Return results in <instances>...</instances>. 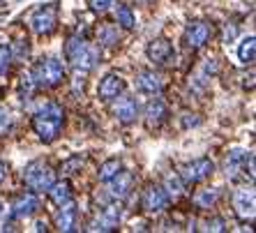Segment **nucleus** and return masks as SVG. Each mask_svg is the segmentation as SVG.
Returning <instances> with one entry per match:
<instances>
[{"instance_id": "f257e3e1", "label": "nucleus", "mask_w": 256, "mask_h": 233, "mask_svg": "<svg viewBox=\"0 0 256 233\" xmlns=\"http://www.w3.org/2000/svg\"><path fill=\"white\" fill-rule=\"evenodd\" d=\"M62 122H65V111H62V106L56 102H48L35 114L32 127H35L37 136L42 138L44 144H51V141L58 136Z\"/></svg>"}, {"instance_id": "f03ea898", "label": "nucleus", "mask_w": 256, "mask_h": 233, "mask_svg": "<svg viewBox=\"0 0 256 233\" xmlns=\"http://www.w3.org/2000/svg\"><path fill=\"white\" fill-rule=\"evenodd\" d=\"M65 51H67V58H70L72 67L76 72H90L97 65V60H100V48L90 46L84 37H78V35L70 37Z\"/></svg>"}, {"instance_id": "7ed1b4c3", "label": "nucleus", "mask_w": 256, "mask_h": 233, "mask_svg": "<svg viewBox=\"0 0 256 233\" xmlns=\"http://www.w3.org/2000/svg\"><path fill=\"white\" fill-rule=\"evenodd\" d=\"M24 180L32 192H48V187L56 182V174L46 162L35 160L24 168Z\"/></svg>"}, {"instance_id": "20e7f679", "label": "nucleus", "mask_w": 256, "mask_h": 233, "mask_svg": "<svg viewBox=\"0 0 256 233\" xmlns=\"http://www.w3.org/2000/svg\"><path fill=\"white\" fill-rule=\"evenodd\" d=\"M247 168H250V176L254 178V155L250 150H231L224 162V171H226L228 180H240L242 176H247Z\"/></svg>"}, {"instance_id": "39448f33", "label": "nucleus", "mask_w": 256, "mask_h": 233, "mask_svg": "<svg viewBox=\"0 0 256 233\" xmlns=\"http://www.w3.org/2000/svg\"><path fill=\"white\" fill-rule=\"evenodd\" d=\"M32 78H35L37 86L56 88V86L65 78V67H62V62H60L58 58H46V60H42V62L35 67Z\"/></svg>"}, {"instance_id": "423d86ee", "label": "nucleus", "mask_w": 256, "mask_h": 233, "mask_svg": "<svg viewBox=\"0 0 256 233\" xmlns=\"http://www.w3.org/2000/svg\"><path fill=\"white\" fill-rule=\"evenodd\" d=\"M212 174H214L212 160L201 157V160H194L180 168V180H182V182H201V180H206Z\"/></svg>"}, {"instance_id": "0eeeda50", "label": "nucleus", "mask_w": 256, "mask_h": 233, "mask_svg": "<svg viewBox=\"0 0 256 233\" xmlns=\"http://www.w3.org/2000/svg\"><path fill=\"white\" fill-rule=\"evenodd\" d=\"M56 21H58L56 5H44L40 10H35V14L30 16V28L35 30L37 35H48L56 28Z\"/></svg>"}, {"instance_id": "6e6552de", "label": "nucleus", "mask_w": 256, "mask_h": 233, "mask_svg": "<svg viewBox=\"0 0 256 233\" xmlns=\"http://www.w3.org/2000/svg\"><path fill=\"white\" fill-rule=\"evenodd\" d=\"M254 208H256V194L254 187H240L233 194V210L240 220H252L254 217Z\"/></svg>"}, {"instance_id": "1a4fd4ad", "label": "nucleus", "mask_w": 256, "mask_h": 233, "mask_svg": "<svg viewBox=\"0 0 256 233\" xmlns=\"http://www.w3.org/2000/svg\"><path fill=\"white\" fill-rule=\"evenodd\" d=\"M120 204H111L102 210L95 220L90 222V231H116L120 224Z\"/></svg>"}, {"instance_id": "9d476101", "label": "nucleus", "mask_w": 256, "mask_h": 233, "mask_svg": "<svg viewBox=\"0 0 256 233\" xmlns=\"http://www.w3.org/2000/svg\"><path fill=\"white\" fill-rule=\"evenodd\" d=\"M146 54H148V58L155 65H166V62H171L176 58V48H173V44L168 42L166 37H157V40H152L148 44Z\"/></svg>"}, {"instance_id": "9b49d317", "label": "nucleus", "mask_w": 256, "mask_h": 233, "mask_svg": "<svg viewBox=\"0 0 256 233\" xmlns=\"http://www.w3.org/2000/svg\"><path fill=\"white\" fill-rule=\"evenodd\" d=\"M141 204H143V210H146V212H162V210L166 208V204H168V196H166V192L162 190V187L148 185L146 187V192H143Z\"/></svg>"}, {"instance_id": "f8f14e48", "label": "nucleus", "mask_w": 256, "mask_h": 233, "mask_svg": "<svg viewBox=\"0 0 256 233\" xmlns=\"http://www.w3.org/2000/svg\"><path fill=\"white\" fill-rule=\"evenodd\" d=\"M210 35H212V28L206 21H194L185 30V42L190 48H201L210 40Z\"/></svg>"}, {"instance_id": "ddd939ff", "label": "nucleus", "mask_w": 256, "mask_h": 233, "mask_svg": "<svg viewBox=\"0 0 256 233\" xmlns=\"http://www.w3.org/2000/svg\"><path fill=\"white\" fill-rule=\"evenodd\" d=\"M134 84H136V88L141 90V92H146V95H160L162 88H164L162 76L157 72H152V70H141V72L136 74V78H134Z\"/></svg>"}, {"instance_id": "4468645a", "label": "nucleus", "mask_w": 256, "mask_h": 233, "mask_svg": "<svg viewBox=\"0 0 256 233\" xmlns=\"http://www.w3.org/2000/svg\"><path fill=\"white\" fill-rule=\"evenodd\" d=\"M37 208H40V201H37V192H24L21 196L12 204V215L24 220V217L35 215Z\"/></svg>"}, {"instance_id": "2eb2a0df", "label": "nucleus", "mask_w": 256, "mask_h": 233, "mask_svg": "<svg viewBox=\"0 0 256 233\" xmlns=\"http://www.w3.org/2000/svg\"><path fill=\"white\" fill-rule=\"evenodd\" d=\"M114 116L120 120V122H134L136 120V116H138V104H136V100L134 97H127V95H122L118 100V102L114 104Z\"/></svg>"}, {"instance_id": "dca6fc26", "label": "nucleus", "mask_w": 256, "mask_h": 233, "mask_svg": "<svg viewBox=\"0 0 256 233\" xmlns=\"http://www.w3.org/2000/svg\"><path fill=\"white\" fill-rule=\"evenodd\" d=\"M108 182H111V187H108V194H111V196H114V198H125L127 194L132 192L134 176H132L130 171H122V168H120L118 174L108 180Z\"/></svg>"}, {"instance_id": "f3484780", "label": "nucleus", "mask_w": 256, "mask_h": 233, "mask_svg": "<svg viewBox=\"0 0 256 233\" xmlns=\"http://www.w3.org/2000/svg\"><path fill=\"white\" fill-rule=\"evenodd\" d=\"M56 224H58L60 231H76V206L74 201H65L60 204V210L56 215Z\"/></svg>"}, {"instance_id": "a211bd4d", "label": "nucleus", "mask_w": 256, "mask_h": 233, "mask_svg": "<svg viewBox=\"0 0 256 233\" xmlns=\"http://www.w3.org/2000/svg\"><path fill=\"white\" fill-rule=\"evenodd\" d=\"M122 88H125V81L118 74H106L100 84V97L102 100H116L122 92Z\"/></svg>"}, {"instance_id": "6ab92c4d", "label": "nucleus", "mask_w": 256, "mask_h": 233, "mask_svg": "<svg viewBox=\"0 0 256 233\" xmlns=\"http://www.w3.org/2000/svg\"><path fill=\"white\" fill-rule=\"evenodd\" d=\"M164 118H166V106H164L160 97H155L146 106V122H148V127H160L164 122Z\"/></svg>"}, {"instance_id": "aec40b11", "label": "nucleus", "mask_w": 256, "mask_h": 233, "mask_svg": "<svg viewBox=\"0 0 256 233\" xmlns=\"http://www.w3.org/2000/svg\"><path fill=\"white\" fill-rule=\"evenodd\" d=\"M97 40H100V44H104V46H114V44L120 42V30L116 24H102L100 28H97Z\"/></svg>"}, {"instance_id": "412c9836", "label": "nucleus", "mask_w": 256, "mask_h": 233, "mask_svg": "<svg viewBox=\"0 0 256 233\" xmlns=\"http://www.w3.org/2000/svg\"><path fill=\"white\" fill-rule=\"evenodd\" d=\"M217 196H220V192L214 190V187H203V190H198L196 194H194V204H196V208H212L214 204H217Z\"/></svg>"}, {"instance_id": "4be33fe9", "label": "nucleus", "mask_w": 256, "mask_h": 233, "mask_svg": "<svg viewBox=\"0 0 256 233\" xmlns=\"http://www.w3.org/2000/svg\"><path fill=\"white\" fill-rule=\"evenodd\" d=\"M48 196H51V201H54L56 206H60V204H65V201H70V198H72L70 182H65V180H60V182H54V185L48 187Z\"/></svg>"}, {"instance_id": "5701e85b", "label": "nucleus", "mask_w": 256, "mask_h": 233, "mask_svg": "<svg viewBox=\"0 0 256 233\" xmlns=\"http://www.w3.org/2000/svg\"><path fill=\"white\" fill-rule=\"evenodd\" d=\"M254 54H256V40H254V35H250V37H244L242 44H240V48H238L240 62H242V65L254 62Z\"/></svg>"}, {"instance_id": "b1692460", "label": "nucleus", "mask_w": 256, "mask_h": 233, "mask_svg": "<svg viewBox=\"0 0 256 233\" xmlns=\"http://www.w3.org/2000/svg\"><path fill=\"white\" fill-rule=\"evenodd\" d=\"M116 21H118L120 28H125V30H134V26H136L134 12H132L127 5H118V7H116Z\"/></svg>"}, {"instance_id": "393cba45", "label": "nucleus", "mask_w": 256, "mask_h": 233, "mask_svg": "<svg viewBox=\"0 0 256 233\" xmlns=\"http://www.w3.org/2000/svg\"><path fill=\"white\" fill-rule=\"evenodd\" d=\"M120 168H122V164H120V160H116V157H114V160H106V162H104V164H102V166H100V171H97V176H100V180H102V182H108V180H111L116 174H118Z\"/></svg>"}, {"instance_id": "a878e982", "label": "nucleus", "mask_w": 256, "mask_h": 233, "mask_svg": "<svg viewBox=\"0 0 256 233\" xmlns=\"http://www.w3.org/2000/svg\"><path fill=\"white\" fill-rule=\"evenodd\" d=\"M182 192V180L178 176H168L166 178V196H178Z\"/></svg>"}, {"instance_id": "bb28decb", "label": "nucleus", "mask_w": 256, "mask_h": 233, "mask_svg": "<svg viewBox=\"0 0 256 233\" xmlns=\"http://www.w3.org/2000/svg\"><path fill=\"white\" fill-rule=\"evenodd\" d=\"M81 166H84V160H81V157H72V160L62 162L60 171H62V174H76V171H81Z\"/></svg>"}, {"instance_id": "cd10ccee", "label": "nucleus", "mask_w": 256, "mask_h": 233, "mask_svg": "<svg viewBox=\"0 0 256 233\" xmlns=\"http://www.w3.org/2000/svg\"><path fill=\"white\" fill-rule=\"evenodd\" d=\"M10 62H12V48L5 46V44H0V74L7 72Z\"/></svg>"}, {"instance_id": "c85d7f7f", "label": "nucleus", "mask_w": 256, "mask_h": 233, "mask_svg": "<svg viewBox=\"0 0 256 233\" xmlns=\"http://www.w3.org/2000/svg\"><path fill=\"white\" fill-rule=\"evenodd\" d=\"M10 127H12V114H10L7 108H0V136L7 134Z\"/></svg>"}, {"instance_id": "c756f323", "label": "nucleus", "mask_w": 256, "mask_h": 233, "mask_svg": "<svg viewBox=\"0 0 256 233\" xmlns=\"http://www.w3.org/2000/svg\"><path fill=\"white\" fill-rule=\"evenodd\" d=\"M88 5L95 10V12H106L108 7L114 5V0H88Z\"/></svg>"}, {"instance_id": "7c9ffc66", "label": "nucleus", "mask_w": 256, "mask_h": 233, "mask_svg": "<svg viewBox=\"0 0 256 233\" xmlns=\"http://www.w3.org/2000/svg\"><path fill=\"white\" fill-rule=\"evenodd\" d=\"M206 228H208V231H226V226H224V220H222V217H214V220H208Z\"/></svg>"}, {"instance_id": "2f4dec72", "label": "nucleus", "mask_w": 256, "mask_h": 233, "mask_svg": "<svg viewBox=\"0 0 256 233\" xmlns=\"http://www.w3.org/2000/svg\"><path fill=\"white\" fill-rule=\"evenodd\" d=\"M236 35H238V28H236V24H226V28H224V42H233L236 40Z\"/></svg>"}, {"instance_id": "473e14b6", "label": "nucleus", "mask_w": 256, "mask_h": 233, "mask_svg": "<svg viewBox=\"0 0 256 233\" xmlns=\"http://www.w3.org/2000/svg\"><path fill=\"white\" fill-rule=\"evenodd\" d=\"M198 122H201V120H198V118H185V120H182V125H185V127H192V125H198Z\"/></svg>"}, {"instance_id": "72a5a7b5", "label": "nucleus", "mask_w": 256, "mask_h": 233, "mask_svg": "<svg viewBox=\"0 0 256 233\" xmlns=\"http://www.w3.org/2000/svg\"><path fill=\"white\" fill-rule=\"evenodd\" d=\"M35 228H37V231H46V224H44V222H37Z\"/></svg>"}, {"instance_id": "f704fd0d", "label": "nucleus", "mask_w": 256, "mask_h": 233, "mask_svg": "<svg viewBox=\"0 0 256 233\" xmlns=\"http://www.w3.org/2000/svg\"><path fill=\"white\" fill-rule=\"evenodd\" d=\"M2 180H5V164L0 162V182H2Z\"/></svg>"}, {"instance_id": "c9c22d12", "label": "nucleus", "mask_w": 256, "mask_h": 233, "mask_svg": "<svg viewBox=\"0 0 256 233\" xmlns=\"http://www.w3.org/2000/svg\"><path fill=\"white\" fill-rule=\"evenodd\" d=\"M0 215H2V204H0Z\"/></svg>"}, {"instance_id": "e433bc0d", "label": "nucleus", "mask_w": 256, "mask_h": 233, "mask_svg": "<svg viewBox=\"0 0 256 233\" xmlns=\"http://www.w3.org/2000/svg\"><path fill=\"white\" fill-rule=\"evenodd\" d=\"M0 2H2V0H0Z\"/></svg>"}]
</instances>
